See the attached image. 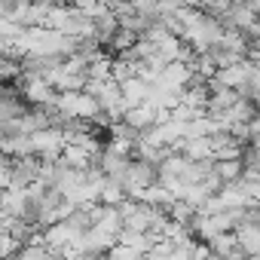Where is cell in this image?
<instances>
[{"label":"cell","instance_id":"obj_1","mask_svg":"<svg viewBox=\"0 0 260 260\" xmlns=\"http://www.w3.org/2000/svg\"><path fill=\"white\" fill-rule=\"evenodd\" d=\"M245 178H248V172H245V162L239 156H233V159H214V181L220 187H239Z\"/></svg>","mask_w":260,"mask_h":260},{"label":"cell","instance_id":"obj_2","mask_svg":"<svg viewBox=\"0 0 260 260\" xmlns=\"http://www.w3.org/2000/svg\"><path fill=\"white\" fill-rule=\"evenodd\" d=\"M122 122H128L132 128H138L141 135H147L153 125H159V110H153L150 104H138V107H128L122 113Z\"/></svg>","mask_w":260,"mask_h":260},{"label":"cell","instance_id":"obj_3","mask_svg":"<svg viewBox=\"0 0 260 260\" xmlns=\"http://www.w3.org/2000/svg\"><path fill=\"white\" fill-rule=\"evenodd\" d=\"M71 260H107V251H92V248H80L71 254Z\"/></svg>","mask_w":260,"mask_h":260}]
</instances>
